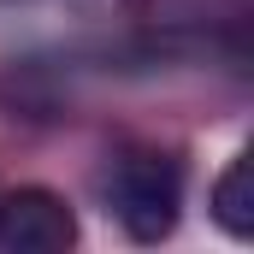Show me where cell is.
Masks as SVG:
<instances>
[{
  "instance_id": "cell-1",
  "label": "cell",
  "mask_w": 254,
  "mask_h": 254,
  "mask_svg": "<svg viewBox=\"0 0 254 254\" xmlns=\"http://www.w3.org/2000/svg\"><path fill=\"white\" fill-rule=\"evenodd\" d=\"M107 195H113L119 225H125L136 243H160L178 225V195H184V184H178V166L172 160L142 154V160H125L107 178Z\"/></svg>"
},
{
  "instance_id": "cell-2",
  "label": "cell",
  "mask_w": 254,
  "mask_h": 254,
  "mask_svg": "<svg viewBox=\"0 0 254 254\" xmlns=\"http://www.w3.org/2000/svg\"><path fill=\"white\" fill-rule=\"evenodd\" d=\"M77 219L54 190H18L0 201V254H65Z\"/></svg>"
},
{
  "instance_id": "cell-3",
  "label": "cell",
  "mask_w": 254,
  "mask_h": 254,
  "mask_svg": "<svg viewBox=\"0 0 254 254\" xmlns=\"http://www.w3.org/2000/svg\"><path fill=\"white\" fill-rule=\"evenodd\" d=\"M213 213H219V225L231 237H249L254 231V166L249 160H231V172L213 190Z\"/></svg>"
}]
</instances>
